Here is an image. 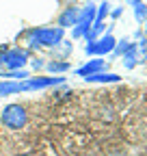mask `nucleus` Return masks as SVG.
Here are the masks:
<instances>
[{"label":"nucleus","instance_id":"1","mask_svg":"<svg viewBox=\"0 0 147 156\" xmlns=\"http://www.w3.org/2000/svg\"><path fill=\"white\" fill-rule=\"evenodd\" d=\"M63 28L56 26V28H30L24 33L26 37V44L30 48H39V46H46V48H56L61 41H63Z\"/></svg>","mask_w":147,"mask_h":156},{"label":"nucleus","instance_id":"2","mask_svg":"<svg viewBox=\"0 0 147 156\" xmlns=\"http://www.w3.org/2000/svg\"><path fill=\"white\" fill-rule=\"evenodd\" d=\"M28 122V113L22 104H7L0 113V124L9 130H20Z\"/></svg>","mask_w":147,"mask_h":156},{"label":"nucleus","instance_id":"3","mask_svg":"<svg viewBox=\"0 0 147 156\" xmlns=\"http://www.w3.org/2000/svg\"><path fill=\"white\" fill-rule=\"evenodd\" d=\"M95 5L93 2H89L84 9H80V15H78V24L74 26V30H71V37L74 39H78V37H84L89 30H91V26H93V22H95Z\"/></svg>","mask_w":147,"mask_h":156},{"label":"nucleus","instance_id":"4","mask_svg":"<svg viewBox=\"0 0 147 156\" xmlns=\"http://www.w3.org/2000/svg\"><path fill=\"white\" fill-rule=\"evenodd\" d=\"M2 63L9 67V72L24 69V65L28 63V50L26 48H9L2 56Z\"/></svg>","mask_w":147,"mask_h":156},{"label":"nucleus","instance_id":"5","mask_svg":"<svg viewBox=\"0 0 147 156\" xmlns=\"http://www.w3.org/2000/svg\"><path fill=\"white\" fill-rule=\"evenodd\" d=\"M115 37L110 35V33H106V35H102V37H97L95 41H91V44H87V48H84V52L87 54H97V56H102V54H108V52H113L115 50Z\"/></svg>","mask_w":147,"mask_h":156},{"label":"nucleus","instance_id":"6","mask_svg":"<svg viewBox=\"0 0 147 156\" xmlns=\"http://www.w3.org/2000/svg\"><path fill=\"white\" fill-rule=\"evenodd\" d=\"M63 83V78H26L20 83V91H32V89H46L52 85Z\"/></svg>","mask_w":147,"mask_h":156},{"label":"nucleus","instance_id":"7","mask_svg":"<svg viewBox=\"0 0 147 156\" xmlns=\"http://www.w3.org/2000/svg\"><path fill=\"white\" fill-rule=\"evenodd\" d=\"M78 15H80V9L78 7H67L63 13H61V17H59V26L65 30L67 26H76L78 24Z\"/></svg>","mask_w":147,"mask_h":156},{"label":"nucleus","instance_id":"8","mask_svg":"<svg viewBox=\"0 0 147 156\" xmlns=\"http://www.w3.org/2000/svg\"><path fill=\"white\" fill-rule=\"evenodd\" d=\"M87 83H119L121 76L119 74H113V72H97V74H91V76H84Z\"/></svg>","mask_w":147,"mask_h":156},{"label":"nucleus","instance_id":"9","mask_svg":"<svg viewBox=\"0 0 147 156\" xmlns=\"http://www.w3.org/2000/svg\"><path fill=\"white\" fill-rule=\"evenodd\" d=\"M104 67H106V63L102 61V58H91L87 65H82L78 69V76L84 78V76H91V74H97V72H104Z\"/></svg>","mask_w":147,"mask_h":156},{"label":"nucleus","instance_id":"10","mask_svg":"<svg viewBox=\"0 0 147 156\" xmlns=\"http://www.w3.org/2000/svg\"><path fill=\"white\" fill-rule=\"evenodd\" d=\"M121 56H123V65H125L128 69H132V67L138 63V46H136V44H130V48H128Z\"/></svg>","mask_w":147,"mask_h":156},{"label":"nucleus","instance_id":"11","mask_svg":"<svg viewBox=\"0 0 147 156\" xmlns=\"http://www.w3.org/2000/svg\"><path fill=\"white\" fill-rule=\"evenodd\" d=\"M132 7H134V17H136V22L145 24L147 22V5L141 2V0H128Z\"/></svg>","mask_w":147,"mask_h":156},{"label":"nucleus","instance_id":"12","mask_svg":"<svg viewBox=\"0 0 147 156\" xmlns=\"http://www.w3.org/2000/svg\"><path fill=\"white\" fill-rule=\"evenodd\" d=\"M46 67H48V72H52V74H63V72L69 69V63H67V61H50Z\"/></svg>","mask_w":147,"mask_h":156},{"label":"nucleus","instance_id":"13","mask_svg":"<svg viewBox=\"0 0 147 156\" xmlns=\"http://www.w3.org/2000/svg\"><path fill=\"white\" fill-rule=\"evenodd\" d=\"M0 78H7V80H15V78H28L26 69H13V72H0Z\"/></svg>","mask_w":147,"mask_h":156},{"label":"nucleus","instance_id":"14","mask_svg":"<svg viewBox=\"0 0 147 156\" xmlns=\"http://www.w3.org/2000/svg\"><path fill=\"white\" fill-rule=\"evenodd\" d=\"M110 13V5H108V0H104V2L95 9V22H104V17Z\"/></svg>","mask_w":147,"mask_h":156},{"label":"nucleus","instance_id":"15","mask_svg":"<svg viewBox=\"0 0 147 156\" xmlns=\"http://www.w3.org/2000/svg\"><path fill=\"white\" fill-rule=\"evenodd\" d=\"M128 48H130V41H128V39H123V41L115 44V50H113V52H115L117 56H121V54H123V52H125Z\"/></svg>","mask_w":147,"mask_h":156},{"label":"nucleus","instance_id":"16","mask_svg":"<svg viewBox=\"0 0 147 156\" xmlns=\"http://www.w3.org/2000/svg\"><path fill=\"white\" fill-rule=\"evenodd\" d=\"M121 11H123V7H115V9H113V11H110V15H113V17H115V20H117V17H119V15H121Z\"/></svg>","mask_w":147,"mask_h":156},{"label":"nucleus","instance_id":"17","mask_svg":"<svg viewBox=\"0 0 147 156\" xmlns=\"http://www.w3.org/2000/svg\"><path fill=\"white\" fill-rule=\"evenodd\" d=\"M32 67H35V69H41V67H43V58H37V61H32Z\"/></svg>","mask_w":147,"mask_h":156},{"label":"nucleus","instance_id":"18","mask_svg":"<svg viewBox=\"0 0 147 156\" xmlns=\"http://www.w3.org/2000/svg\"><path fill=\"white\" fill-rule=\"evenodd\" d=\"M9 48L7 46H0V63H2V56H5V52H7Z\"/></svg>","mask_w":147,"mask_h":156},{"label":"nucleus","instance_id":"19","mask_svg":"<svg viewBox=\"0 0 147 156\" xmlns=\"http://www.w3.org/2000/svg\"><path fill=\"white\" fill-rule=\"evenodd\" d=\"M20 156H35V154H30V152H28V154H20Z\"/></svg>","mask_w":147,"mask_h":156},{"label":"nucleus","instance_id":"20","mask_svg":"<svg viewBox=\"0 0 147 156\" xmlns=\"http://www.w3.org/2000/svg\"><path fill=\"white\" fill-rule=\"evenodd\" d=\"M145 24H147V22H145ZM145 33H147V26H145Z\"/></svg>","mask_w":147,"mask_h":156}]
</instances>
